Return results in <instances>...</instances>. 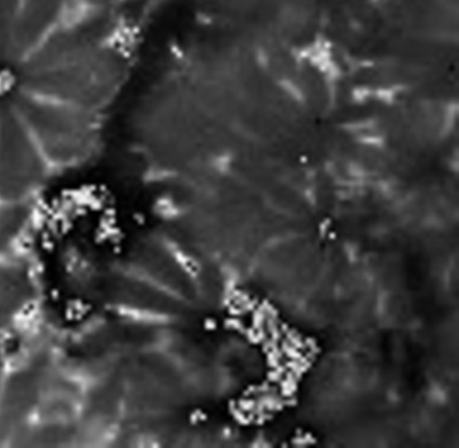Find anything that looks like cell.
<instances>
[{
    "mask_svg": "<svg viewBox=\"0 0 459 448\" xmlns=\"http://www.w3.org/2000/svg\"><path fill=\"white\" fill-rule=\"evenodd\" d=\"M16 297V286L10 274L0 271V318L10 310Z\"/></svg>",
    "mask_w": 459,
    "mask_h": 448,
    "instance_id": "cell-1",
    "label": "cell"
}]
</instances>
